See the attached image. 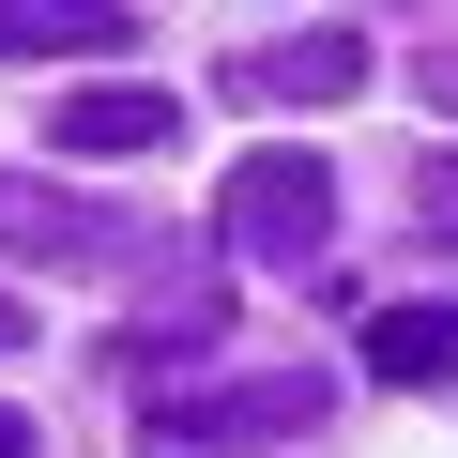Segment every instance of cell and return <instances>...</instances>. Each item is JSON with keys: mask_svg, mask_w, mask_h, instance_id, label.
<instances>
[{"mask_svg": "<svg viewBox=\"0 0 458 458\" xmlns=\"http://www.w3.org/2000/svg\"><path fill=\"white\" fill-rule=\"evenodd\" d=\"M0 458H47V443H31V412H16V397H0Z\"/></svg>", "mask_w": 458, "mask_h": 458, "instance_id": "cell-9", "label": "cell"}, {"mask_svg": "<svg viewBox=\"0 0 458 458\" xmlns=\"http://www.w3.org/2000/svg\"><path fill=\"white\" fill-rule=\"evenodd\" d=\"M0 245H16V260H123V214H92V199H62V183H16V168H0Z\"/></svg>", "mask_w": 458, "mask_h": 458, "instance_id": "cell-4", "label": "cell"}, {"mask_svg": "<svg viewBox=\"0 0 458 458\" xmlns=\"http://www.w3.org/2000/svg\"><path fill=\"white\" fill-rule=\"evenodd\" d=\"M367 367L412 382V397H443V382H458V306H443V291H428V306H367Z\"/></svg>", "mask_w": 458, "mask_h": 458, "instance_id": "cell-6", "label": "cell"}, {"mask_svg": "<svg viewBox=\"0 0 458 458\" xmlns=\"http://www.w3.org/2000/svg\"><path fill=\"white\" fill-rule=\"evenodd\" d=\"M382 62H367V31H291V47H245L229 62V92L245 107H352Z\"/></svg>", "mask_w": 458, "mask_h": 458, "instance_id": "cell-3", "label": "cell"}, {"mask_svg": "<svg viewBox=\"0 0 458 458\" xmlns=\"http://www.w3.org/2000/svg\"><path fill=\"white\" fill-rule=\"evenodd\" d=\"M0 352H31V306H16V291H0Z\"/></svg>", "mask_w": 458, "mask_h": 458, "instance_id": "cell-10", "label": "cell"}, {"mask_svg": "<svg viewBox=\"0 0 458 458\" xmlns=\"http://www.w3.org/2000/svg\"><path fill=\"white\" fill-rule=\"evenodd\" d=\"M183 107L153 92V77H92V92H62V153H153Z\"/></svg>", "mask_w": 458, "mask_h": 458, "instance_id": "cell-5", "label": "cell"}, {"mask_svg": "<svg viewBox=\"0 0 458 458\" xmlns=\"http://www.w3.org/2000/svg\"><path fill=\"white\" fill-rule=\"evenodd\" d=\"M62 47H123V0H0V62H62Z\"/></svg>", "mask_w": 458, "mask_h": 458, "instance_id": "cell-7", "label": "cell"}, {"mask_svg": "<svg viewBox=\"0 0 458 458\" xmlns=\"http://www.w3.org/2000/svg\"><path fill=\"white\" fill-rule=\"evenodd\" d=\"M412 229H428V245H458V153H412Z\"/></svg>", "mask_w": 458, "mask_h": 458, "instance_id": "cell-8", "label": "cell"}, {"mask_svg": "<svg viewBox=\"0 0 458 458\" xmlns=\"http://www.w3.org/2000/svg\"><path fill=\"white\" fill-rule=\"evenodd\" d=\"M214 214H229V245H245V260L306 276V260L336 245V168H321V153H291V138H260L245 168L214 183Z\"/></svg>", "mask_w": 458, "mask_h": 458, "instance_id": "cell-2", "label": "cell"}, {"mask_svg": "<svg viewBox=\"0 0 458 458\" xmlns=\"http://www.w3.org/2000/svg\"><path fill=\"white\" fill-rule=\"evenodd\" d=\"M321 412H336V382H321V367L199 382V397H153V412H138V458H245V443H291V428H321Z\"/></svg>", "mask_w": 458, "mask_h": 458, "instance_id": "cell-1", "label": "cell"}]
</instances>
